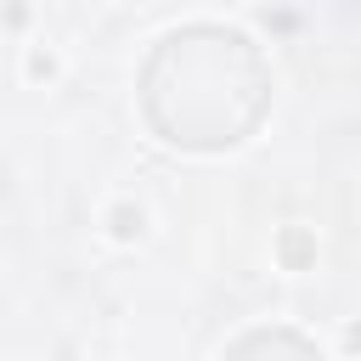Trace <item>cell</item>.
<instances>
[{
  "instance_id": "6da1fadb",
  "label": "cell",
  "mask_w": 361,
  "mask_h": 361,
  "mask_svg": "<svg viewBox=\"0 0 361 361\" xmlns=\"http://www.w3.org/2000/svg\"><path fill=\"white\" fill-rule=\"evenodd\" d=\"M231 350H310V338H293V333H254V338H237Z\"/></svg>"
}]
</instances>
